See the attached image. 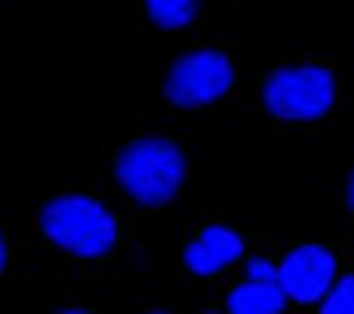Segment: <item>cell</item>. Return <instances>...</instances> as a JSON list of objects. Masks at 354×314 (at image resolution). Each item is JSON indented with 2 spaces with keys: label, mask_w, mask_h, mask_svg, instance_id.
<instances>
[{
  "label": "cell",
  "mask_w": 354,
  "mask_h": 314,
  "mask_svg": "<svg viewBox=\"0 0 354 314\" xmlns=\"http://www.w3.org/2000/svg\"><path fill=\"white\" fill-rule=\"evenodd\" d=\"M232 61L214 48H197V52H184L180 61L167 70V101L180 105V109H197V105H210L219 101L227 88H232Z\"/></svg>",
  "instance_id": "cell-4"
},
{
  "label": "cell",
  "mask_w": 354,
  "mask_h": 314,
  "mask_svg": "<svg viewBox=\"0 0 354 314\" xmlns=\"http://www.w3.org/2000/svg\"><path fill=\"white\" fill-rule=\"evenodd\" d=\"M337 275V257L324 244H302L280 262V288L289 302H319L328 297Z\"/></svg>",
  "instance_id": "cell-5"
},
{
  "label": "cell",
  "mask_w": 354,
  "mask_h": 314,
  "mask_svg": "<svg viewBox=\"0 0 354 314\" xmlns=\"http://www.w3.org/2000/svg\"><path fill=\"white\" fill-rule=\"evenodd\" d=\"M241 253H245V244H241V236L232 227H206L184 249V266L193 271V275H219V271L232 266Z\"/></svg>",
  "instance_id": "cell-6"
},
{
  "label": "cell",
  "mask_w": 354,
  "mask_h": 314,
  "mask_svg": "<svg viewBox=\"0 0 354 314\" xmlns=\"http://www.w3.org/2000/svg\"><path fill=\"white\" fill-rule=\"evenodd\" d=\"M5 262H9V249H5V236H0V271H5Z\"/></svg>",
  "instance_id": "cell-11"
},
{
  "label": "cell",
  "mask_w": 354,
  "mask_h": 314,
  "mask_svg": "<svg viewBox=\"0 0 354 314\" xmlns=\"http://www.w3.org/2000/svg\"><path fill=\"white\" fill-rule=\"evenodd\" d=\"M250 279H280V266H271V262H250Z\"/></svg>",
  "instance_id": "cell-10"
},
{
  "label": "cell",
  "mask_w": 354,
  "mask_h": 314,
  "mask_svg": "<svg viewBox=\"0 0 354 314\" xmlns=\"http://www.w3.org/2000/svg\"><path fill=\"white\" fill-rule=\"evenodd\" d=\"M319 314H354V275H342L333 284V293L324 297Z\"/></svg>",
  "instance_id": "cell-9"
},
{
  "label": "cell",
  "mask_w": 354,
  "mask_h": 314,
  "mask_svg": "<svg viewBox=\"0 0 354 314\" xmlns=\"http://www.w3.org/2000/svg\"><path fill=\"white\" fill-rule=\"evenodd\" d=\"M39 231L66 253L79 257H101L114 249L118 240V223L114 214L92 197H53L39 210Z\"/></svg>",
  "instance_id": "cell-2"
},
{
  "label": "cell",
  "mask_w": 354,
  "mask_h": 314,
  "mask_svg": "<svg viewBox=\"0 0 354 314\" xmlns=\"http://www.w3.org/2000/svg\"><path fill=\"white\" fill-rule=\"evenodd\" d=\"M346 201H350V214H354V175H350V188H346Z\"/></svg>",
  "instance_id": "cell-12"
},
{
  "label": "cell",
  "mask_w": 354,
  "mask_h": 314,
  "mask_svg": "<svg viewBox=\"0 0 354 314\" xmlns=\"http://www.w3.org/2000/svg\"><path fill=\"white\" fill-rule=\"evenodd\" d=\"M114 179L140 206H167L184 184V153L171 140H158V135L131 140L114 157Z\"/></svg>",
  "instance_id": "cell-1"
},
{
  "label": "cell",
  "mask_w": 354,
  "mask_h": 314,
  "mask_svg": "<svg viewBox=\"0 0 354 314\" xmlns=\"http://www.w3.org/2000/svg\"><path fill=\"white\" fill-rule=\"evenodd\" d=\"M145 13H149V18H153L158 26L175 31V26H184V22H193V18H197V5H193V0H149Z\"/></svg>",
  "instance_id": "cell-8"
},
{
  "label": "cell",
  "mask_w": 354,
  "mask_h": 314,
  "mask_svg": "<svg viewBox=\"0 0 354 314\" xmlns=\"http://www.w3.org/2000/svg\"><path fill=\"white\" fill-rule=\"evenodd\" d=\"M284 288H280V279H250V284H241V288L232 293V314H280L284 310Z\"/></svg>",
  "instance_id": "cell-7"
},
{
  "label": "cell",
  "mask_w": 354,
  "mask_h": 314,
  "mask_svg": "<svg viewBox=\"0 0 354 314\" xmlns=\"http://www.w3.org/2000/svg\"><path fill=\"white\" fill-rule=\"evenodd\" d=\"M53 314H88V310H53Z\"/></svg>",
  "instance_id": "cell-13"
},
{
  "label": "cell",
  "mask_w": 354,
  "mask_h": 314,
  "mask_svg": "<svg viewBox=\"0 0 354 314\" xmlns=\"http://www.w3.org/2000/svg\"><path fill=\"white\" fill-rule=\"evenodd\" d=\"M337 84L324 66H284L263 84V105L284 122H310L333 109Z\"/></svg>",
  "instance_id": "cell-3"
}]
</instances>
